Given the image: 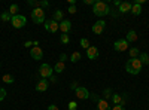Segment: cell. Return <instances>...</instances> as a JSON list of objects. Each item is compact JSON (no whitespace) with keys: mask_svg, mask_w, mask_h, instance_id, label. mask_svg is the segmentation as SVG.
Masks as SVG:
<instances>
[{"mask_svg":"<svg viewBox=\"0 0 149 110\" xmlns=\"http://www.w3.org/2000/svg\"><path fill=\"white\" fill-rule=\"evenodd\" d=\"M142 67H143V64H142V61L139 58H131V59L127 61V64H125V71L136 76V75H139V73L142 71Z\"/></svg>","mask_w":149,"mask_h":110,"instance_id":"1","label":"cell"},{"mask_svg":"<svg viewBox=\"0 0 149 110\" xmlns=\"http://www.w3.org/2000/svg\"><path fill=\"white\" fill-rule=\"evenodd\" d=\"M93 14L97 17H106L110 14V6L106 2H95L93 6Z\"/></svg>","mask_w":149,"mask_h":110,"instance_id":"2","label":"cell"},{"mask_svg":"<svg viewBox=\"0 0 149 110\" xmlns=\"http://www.w3.org/2000/svg\"><path fill=\"white\" fill-rule=\"evenodd\" d=\"M31 21L34 24H42L45 22V10L40 8H36L31 10Z\"/></svg>","mask_w":149,"mask_h":110,"instance_id":"3","label":"cell"},{"mask_svg":"<svg viewBox=\"0 0 149 110\" xmlns=\"http://www.w3.org/2000/svg\"><path fill=\"white\" fill-rule=\"evenodd\" d=\"M10 24L14 26V28H22L24 26H26V17L24 15H15V17H12L10 19Z\"/></svg>","mask_w":149,"mask_h":110,"instance_id":"4","label":"cell"},{"mask_svg":"<svg viewBox=\"0 0 149 110\" xmlns=\"http://www.w3.org/2000/svg\"><path fill=\"white\" fill-rule=\"evenodd\" d=\"M130 43L125 40V39H119V40H116L115 43H113V49L116 51V52H125L127 49H128V46Z\"/></svg>","mask_w":149,"mask_h":110,"instance_id":"5","label":"cell"},{"mask_svg":"<svg viewBox=\"0 0 149 110\" xmlns=\"http://www.w3.org/2000/svg\"><path fill=\"white\" fill-rule=\"evenodd\" d=\"M52 68H51V66H49V64H42L40 66V68H39V75L42 76V79H48V77H51L52 76Z\"/></svg>","mask_w":149,"mask_h":110,"instance_id":"6","label":"cell"},{"mask_svg":"<svg viewBox=\"0 0 149 110\" xmlns=\"http://www.w3.org/2000/svg\"><path fill=\"white\" fill-rule=\"evenodd\" d=\"M45 30L49 33H57L60 30V24L54 19H48V21H45Z\"/></svg>","mask_w":149,"mask_h":110,"instance_id":"7","label":"cell"},{"mask_svg":"<svg viewBox=\"0 0 149 110\" xmlns=\"http://www.w3.org/2000/svg\"><path fill=\"white\" fill-rule=\"evenodd\" d=\"M30 55H31V58L36 59V61L42 59V58H43V51H42V48H40V46H33L31 49H30Z\"/></svg>","mask_w":149,"mask_h":110,"instance_id":"8","label":"cell"},{"mask_svg":"<svg viewBox=\"0 0 149 110\" xmlns=\"http://www.w3.org/2000/svg\"><path fill=\"white\" fill-rule=\"evenodd\" d=\"M104 27H106V22L103 21V19H100V21H97L95 24H93V33L94 34H102L103 33V30H104Z\"/></svg>","mask_w":149,"mask_h":110,"instance_id":"9","label":"cell"},{"mask_svg":"<svg viewBox=\"0 0 149 110\" xmlns=\"http://www.w3.org/2000/svg\"><path fill=\"white\" fill-rule=\"evenodd\" d=\"M74 94H76V97H78L79 100H86V98H90V92H88V89L84 88V86H78V89L74 91Z\"/></svg>","mask_w":149,"mask_h":110,"instance_id":"10","label":"cell"},{"mask_svg":"<svg viewBox=\"0 0 149 110\" xmlns=\"http://www.w3.org/2000/svg\"><path fill=\"white\" fill-rule=\"evenodd\" d=\"M72 28V22L69 19H63L60 22V30H61V34H67Z\"/></svg>","mask_w":149,"mask_h":110,"instance_id":"11","label":"cell"},{"mask_svg":"<svg viewBox=\"0 0 149 110\" xmlns=\"http://www.w3.org/2000/svg\"><path fill=\"white\" fill-rule=\"evenodd\" d=\"M48 86H49V82L46 79H40L39 82L36 83V91L37 92H45L48 89Z\"/></svg>","mask_w":149,"mask_h":110,"instance_id":"12","label":"cell"},{"mask_svg":"<svg viewBox=\"0 0 149 110\" xmlns=\"http://www.w3.org/2000/svg\"><path fill=\"white\" fill-rule=\"evenodd\" d=\"M86 57H88V59H95L98 57V48L90 46L88 49H86Z\"/></svg>","mask_w":149,"mask_h":110,"instance_id":"13","label":"cell"},{"mask_svg":"<svg viewBox=\"0 0 149 110\" xmlns=\"http://www.w3.org/2000/svg\"><path fill=\"white\" fill-rule=\"evenodd\" d=\"M97 110H110V106L107 103V100H98L97 101Z\"/></svg>","mask_w":149,"mask_h":110,"instance_id":"14","label":"cell"},{"mask_svg":"<svg viewBox=\"0 0 149 110\" xmlns=\"http://www.w3.org/2000/svg\"><path fill=\"white\" fill-rule=\"evenodd\" d=\"M131 6H133V3H130V2H124V3L119 5V12H121V14L130 12V10H131Z\"/></svg>","mask_w":149,"mask_h":110,"instance_id":"15","label":"cell"},{"mask_svg":"<svg viewBox=\"0 0 149 110\" xmlns=\"http://www.w3.org/2000/svg\"><path fill=\"white\" fill-rule=\"evenodd\" d=\"M128 43H133V42H136L137 40V33H136L134 30H130L128 33H127V39H125Z\"/></svg>","mask_w":149,"mask_h":110,"instance_id":"16","label":"cell"},{"mask_svg":"<svg viewBox=\"0 0 149 110\" xmlns=\"http://www.w3.org/2000/svg\"><path fill=\"white\" fill-rule=\"evenodd\" d=\"M131 14L133 15H136V17H137V15H140L142 14V6L140 5H137V3H133V6H131Z\"/></svg>","mask_w":149,"mask_h":110,"instance_id":"17","label":"cell"},{"mask_svg":"<svg viewBox=\"0 0 149 110\" xmlns=\"http://www.w3.org/2000/svg\"><path fill=\"white\" fill-rule=\"evenodd\" d=\"M52 19H54V21H57V22L60 24L61 21H63V12H61L60 9H57V10L54 12V17H52Z\"/></svg>","mask_w":149,"mask_h":110,"instance_id":"18","label":"cell"},{"mask_svg":"<svg viewBox=\"0 0 149 110\" xmlns=\"http://www.w3.org/2000/svg\"><path fill=\"white\" fill-rule=\"evenodd\" d=\"M64 68H66V64L61 63V61H58V63L55 64V67H54V71H55V73H63Z\"/></svg>","mask_w":149,"mask_h":110,"instance_id":"19","label":"cell"},{"mask_svg":"<svg viewBox=\"0 0 149 110\" xmlns=\"http://www.w3.org/2000/svg\"><path fill=\"white\" fill-rule=\"evenodd\" d=\"M139 59L142 61V64L148 66V64H149V54H146V52H142V54L139 55Z\"/></svg>","mask_w":149,"mask_h":110,"instance_id":"20","label":"cell"},{"mask_svg":"<svg viewBox=\"0 0 149 110\" xmlns=\"http://www.w3.org/2000/svg\"><path fill=\"white\" fill-rule=\"evenodd\" d=\"M112 101H113V104H121L122 103V95L119 94H112Z\"/></svg>","mask_w":149,"mask_h":110,"instance_id":"21","label":"cell"},{"mask_svg":"<svg viewBox=\"0 0 149 110\" xmlns=\"http://www.w3.org/2000/svg\"><path fill=\"white\" fill-rule=\"evenodd\" d=\"M139 55H140V51L137 48H130V57L131 58H139Z\"/></svg>","mask_w":149,"mask_h":110,"instance_id":"22","label":"cell"},{"mask_svg":"<svg viewBox=\"0 0 149 110\" xmlns=\"http://www.w3.org/2000/svg\"><path fill=\"white\" fill-rule=\"evenodd\" d=\"M18 9H19V8H18V5H15V3H14V5H10V8H9V14H10L12 17L18 15V14H17V12H18Z\"/></svg>","mask_w":149,"mask_h":110,"instance_id":"23","label":"cell"},{"mask_svg":"<svg viewBox=\"0 0 149 110\" xmlns=\"http://www.w3.org/2000/svg\"><path fill=\"white\" fill-rule=\"evenodd\" d=\"M0 19H2V21H5V22L10 21V19H12V15L9 14V10H8V12H3V14L0 15Z\"/></svg>","mask_w":149,"mask_h":110,"instance_id":"24","label":"cell"},{"mask_svg":"<svg viewBox=\"0 0 149 110\" xmlns=\"http://www.w3.org/2000/svg\"><path fill=\"white\" fill-rule=\"evenodd\" d=\"M81 57H82V55H81L79 52H73V54L70 55V61H72V63H78V61L81 59Z\"/></svg>","mask_w":149,"mask_h":110,"instance_id":"25","label":"cell"},{"mask_svg":"<svg viewBox=\"0 0 149 110\" xmlns=\"http://www.w3.org/2000/svg\"><path fill=\"white\" fill-rule=\"evenodd\" d=\"M3 82L5 83H15V77L12 75H5L3 76Z\"/></svg>","mask_w":149,"mask_h":110,"instance_id":"26","label":"cell"},{"mask_svg":"<svg viewBox=\"0 0 149 110\" xmlns=\"http://www.w3.org/2000/svg\"><path fill=\"white\" fill-rule=\"evenodd\" d=\"M60 42L63 43V45H67L69 42H70V37L67 34H61V37H60Z\"/></svg>","mask_w":149,"mask_h":110,"instance_id":"27","label":"cell"},{"mask_svg":"<svg viewBox=\"0 0 149 110\" xmlns=\"http://www.w3.org/2000/svg\"><path fill=\"white\" fill-rule=\"evenodd\" d=\"M81 46H82V48H85V49H88V48L91 46V45H90V40H88V39H85V37H84V39H81Z\"/></svg>","mask_w":149,"mask_h":110,"instance_id":"28","label":"cell"},{"mask_svg":"<svg viewBox=\"0 0 149 110\" xmlns=\"http://www.w3.org/2000/svg\"><path fill=\"white\" fill-rule=\"evenodd\" d=\"M103 95H104V100H109V98H112V91L110 89H104Z\"/></svg>","mask_w":149,"mask_h":110,"instance_id":"29","label":"cell"},{"mask_svg":"<svg viewBox=\"0 0 149 110\" xmlns=\"http://www.w3.org/2000/svg\"><path fill=\"white\" fill-rule=\"evenodd\" d=\"M6 97V89L5 88H0V101H3Z\"/></svg>","mask_w":149,"mask_h":110,"instance_id":"30","label":"cell"},{"mask_svg":"<svg viewBox=\"0 0 149 110\" xmlns=\"http://www.w3.org/2000/svg\"><path fill=\"white\" fill-rule=\"evenodd\" d=\"M67 12H69V14H76V5H70Z\"/></svg>","mask_w":149,"mask_h":110,"instance_id":"31","label":"cell"},{"mask_svg":"<svg viewBox=\"0 0 149 110\" xmlns=\"http://www.w3.org/2000/svg\"><path fill=\"white\" fill-rule=\"evenodd\" d=\"M78 109V104L74 103V101H70L69 103V110H76Z\"/></svg>","mask_w":149,"mask_h":110,"instance_id":"32","label":"cell"},{"mask_svg":"<svg viewBox=\"0 0 149 110\" xmlns=\"http://www.w3.org/2000/svg\"><path fill=\"white\" fill-rule=\"evenodd\" d=\"M48 2H46V0H40V2H39V8L40 9H43V8H48Z\"/></svg>","mask_w":149,"mask_h":110,"instance_id":"33","label":"cell"},{"mask_svg":"<svg viewBox=\"0 0 149 110\" xmlns=\"http://www.w3.org/2000/svg\"><path fill=\"white\" fill-rule=\"evenodd\" d=\"M110 110H125V107H124L122 104H115V106L112 107Z\"/></svg>","mask_w":149,"mask_h":110,"instance_id":"34","label":"cell"},{"mask_svg":"<svg viewBox=\"0 0 149 110\" xmlns=\"http://www.w3.org/2000/svg\"><path fill=\"white\" fill-rule=\"evenodd\" d=\"M66 59H67V55H66V54L63 52V54H61V55H60V61H61V63H64V61H66Z\"/></svg>","mask_w":149,"mask_h":110,"instance_id":"35","label":"cell"},{"mask_svg":"<svg viewBox=\"0 0 149 110\" xmlns=\"http://www.w3.org/2000/svg\"><path fill=\"white\" fill-rule=\"evenodd\" d=\"M70 88H72V89H74V91H76V89H78V82H73V83L70 85Z\"/></svg>","mask_w":149,"mask_h":110,"instance_id":"36","label":"cell"},{"mask_svg":"<svg viewBox=\"0 0 149 110\" xmlns=\"http://www.w3.org/2000/svg\"><path fill=\"white\" fill-rule=\"evenodd\" d=\"M84 3H85V5H93V6H94L95 2H94V0H84Z\"/></svg>","mask_w":149,"mask_h":110,"instance_id":"37","label":"cell"},{"mask_svg":"<svg viewBox=\"0 0 149 110\" xmlns=\"http://www.w3.org/2000/svg\"><path fill=\"white\" fill-rule=\"evenodd\" d=\"M48 110H58V107L55 104H51V106H48Z\"/></svg>","mask_w":149,"mask_h":110,"instance_id":"38","label":"cell"},{"mask_svg":"<svg viewBox=\"0 0 149 110\" xmlns=\"http://www.w3.org/2000/svg\"><path fill=\"white\" fill-rule=\"evenodd\" d=\"M24 46H26V48H31V46H33V42H30V40H27L26 43H24Z\"/></svg>","mask_w":149,"mask_h":110,"instance_id":"39","label":"cell"},{"mask_svg":"<svg viewBox=\"0 0 149 110\" xmlns=\"http://www.w3.org/2000/svg\"><path fill=\"white\" fill-rule=\"evenodd\" d=\"M49 79H51V82H57V77H55V76H51Z\"/></svg>","mask_w":149,"mask_h":110,"instance_id":"40","label":"cell"},{"mask_svg":"<svg viewBox=\"0 0 149 110\" xmlns=\"http://www.w3.org/2000/svg\"><path fill=\"white\" fill-rule=\"evenodd\" d=\"M148 103H149V98H148Z\"/></svg>","mask_w":149,"mask_h":110,"instance_id":"41","label":"cell"},{"mask_svg":"<svg viewBox=\"0 0 149 110\" xmlns=\"http://www.w3.org/2000/svg\"><path fill=\"white\" fill-rule=\"evenodd\" d=\"M0 66H2V64H0Z\"/></svg>","mask_w":149,"mask_h":110,"instance_id":"42","label":"cell"}]
</instances>
